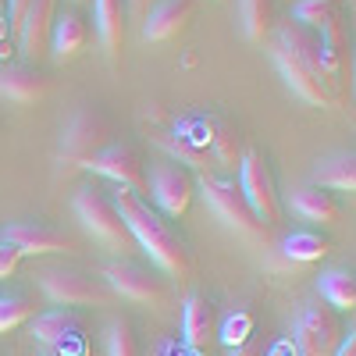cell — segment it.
Instances as JSON below:
<instances>
[{"label": "cell", "instance_id": "cell-8", "mask_svg": "<svg viewBox=\"0 0 356 356\" xmlns=\"http://www.w3.org/2000/svg\"><path fill=\"white\" fill-rule=\"evenodd\" d=\"M239 189L250 203V211L257 214V221L264 228L278 225L282 218V200H278V189H275V178H271V168H267L264 154L260 150H250L239 164Z\"/></svg>", "mask_w": 356, "mask_h": 356}, {"label": "cell", "instance_id": "cell-35", "mask_svg": "<svg viewBox=\"0 0 356 356\" xmlns=\"http://www.w3.org/2000/svg\"><path fill=\"white\" fill-rule=\"evenodd\" d=\"M228 356H264V346H260L257 339H246V342H239V346H232Z\"/></svg>", "mask_w": 356, "mask_h": 356}, {"label": "cell", "instance_id": "cell-27", "mask_svg": "<svg viewBox=\"0 0 356 356\" xmlns=\"http://www.w3.org/2000/svg\"><path fill=\"white\" fill-rule=\"evenodd\" d=\"M282 253L289 260H296V264H314V260L332 253V243L324 239L321 232H292L289 239L282 243Z\"/></svg>", "mask_w": 356, "mask_h": 356}, {"label": "cell", "instance_id": "cell-30", "mask_svg": "<svg viewBox=\"0 0 356 356\" xmlns=\"http://www.w3.org/2000/svg\"><path fill=\"white\" fill-rule=\"evenodd\" d=\"M161 146H164V150L178 161V164H189V168H207V150H203V146H196L193 139H186V136H161Z\"/></svg>", "mask_w": 356, "mask_h": 356}, {"label": "cell", "instance_id": "cell-25", "mask_svg": "<svg viewBox=\"0 0 356 356\" xmlns=\"http://www.w3.org/2000/svg\"><path fill=\"white\" fill-rule=\"evenodd\" d=\"M321 61H324V72H328L332 86L342 79V68H346V33H342V18L324 25L321 29Z\"/></svg>", "mask_w": 356, "mask_h": 356}, {"label": "cell", "instance_id": "cell-33", "mask_svg": "<svg viewBox=\"0 0 356 356\" xmlns=\"http://www.w3.org/2000/svg\"><path fill=\"white\" fill-rule=\"evenodd\" d=\"M157 4V0H125V18L132 22H143L146 15H150V8Z\"/></svg>", "mask_w": 356, "mask_h": 356}, {"label": "cell", "instance_id": "cell-11", "mask_svg": "<svg viewBox=\"0 0 356 356\" xmlns=\"http://www.w3.org/2000/svg\"><path fill=\"white\" fill-rule=\"evenodd\" d=\"M4 243L15 246L22 257H43V253H72L75 239L68 232L54 228L47 221H15L4 228Z\"/></svg>", "mask_w": 356, "mask_h": 356}, {"label": "cell", "instance_id": "cell-14", "mask_svg": "<svg viewBox=\"0 0 356 356\" xmlns=\"http://www.w3.org/2000/svg\"><path fill=\"white\" fill-rule=\"evenodd\" d=\"M193 11H196V0H157L150 8V15L143 18V40L164 43V40L178 36L189 25Z\"/></svg>", "mask_w": 356, "mask_h": 356}, {"label": "cell", "instance_id": "cell-29", "mask_svg": "<svg viewBox=\"0 0 356 356\" xmlns=\"http://www.w3.org/2000/svg\"><path fill=\"white\" fill-rule=\"evenodd\" d=\"M29 317H36V303L29 296H0V335L15 332Z\"/></svg>", "mask_w": 356, "mask_h": 356}, {"label": "cell", "instance_id": "cell-22", "mask_svg": "<svg viewBox=\"0 0 356 356\" xmlns=\"http://www.w3.org/2000/svg\"><path fill=\"white\" fill-rule=\"evenodd\" d=\"M314 186L335 189V193H353L356 189V157L353 154H332L314 168Z\"/></svg>", "mask_w": 356, "mask_h": 356}, {"label": "cell", "instance_id": "cell-34", "mask_svg": "<svg viewBox=\"0 0 356 356\" xmlns=\"http://www.w3.org/2000/svg\"><path fill=\"white\" fill-rule=\"evenodd\" d=\"M25 8H29V0H8V25H11V33H18V29H22Z\"/></svg>", "mask_w": 356, "mask_h": 356}, {"label": "cell", "instance_id": "cell-5", "mask_svg": "<svg viewBox=\"0 0 356 356\" xmlns=\"http://www.w3.org/2000/svg\"><path fill=\"white\" fill-rule=\"evenodd\" d=\"M40 289L54 307H107L114 300V292L107 289L104 278L72 271V267H47V271H40Z\"/></svg>", "mask_w": 356, "mask_h": 356}, {"label": "cell", "instance_id": "cell-40", "mask_svg": "<svg viewBox=\"0 0 356 356\" xmlns=\"http://www.w3.org/2000/svg\"><path fill=\"white\" fill-rule=\"evenodd\" d=\"M154 356H161V353H154Z\"/></svg>", "mask_w": 356, "mask_h": 356}, {"label": "cell", "instance_id": "cell-17", "mask_svg": "<svg viewBox=\"0 0 356 356\" xmlns=\"http://www.w3.org/2000/svg\"><path fill=\"white\" fill-rule=\"evenodd\" d=\"M50 79L33 65H8L0 68V97L11 104H36L47 97Z\"/></svg>", "mask_w": 356, "mask_h": 356}, {"label": "cell", "instance_id": "cell-23", "mask_svg": "<svg viewBox=\"0 0 356 356\" xmlns=\"http://www.w3.org/2000/svg\"><path fill=\"white\" fill-rule=\"evenodd\" d=\"M317 292L321 300L328 303L332 310H353L356 307V275L349 267H332V271H324L321 282H317Z\"/></svg>", "mask_w": 356, "mask_h": 356}, {"label": "cell", "instance_id": "cell-9", "mask_svg": "<svg viewBox=\"0 0 356 356\" xmlns=\"http://www.w3.org/2000/svg\"><path fill=\"white\" fill-rule=\"evenodd\" d=\"M146 189H150L157 211L164 218H182L189 211V203L196 196V178L175 161H164L150 171V182H146Z\"/></svg>", "mask_w": 356, "mask_h": 356}, {"label": "cell", "instance_id": "cell-31", "mask_svg": "<svg viewBox=\"0 0 356 356\" xmlns=\"http://www.w3.org/2000/svg\"><path fill=\"white\" fill-rule=\"evenodd\" d=\"M107 356H143L139 339L129 321H111L107 328Z\"/></svg>", "mask_w": 356, "mask_h": 356}, {"label": "cell", "instance_id": "cell-6", "mask_svg": "<svg viewBox=\"0 0 356 356\" xmlns=\"http://www.w3.org/2000/svg\"><path fill=\"white\" fill-rule=\"evenodd\" d=\"M104 282H107V289L114 292V300H129V303H143V307H168V300H171V289H168V282L157 275V271H150V267H139V264H132V260H114V264H107L104 267Z\"/></svg>", "mask_w": 356, "mask_h": 356}, {"label": "cell", "instance_id": "cell-37", "mask_svg": "<svg viewBox=\"0 0 356 356\" xmlns=\"http://www.w3.org/2000/svg\"><path fill=\"white\" fill-rule=\"evenodd\" d=\"M8 33H11V25H8V8L0 4V47H4V40H8Z\"/></svg>", "mask_w": 356, "mask_h": 356}, {"label": "cell", "instance_id": "cell-15", "mask_svg": "<svg viewBox=\"0 0 356 356\" xmlns=\"http://www.w3.org/2000/svg\"><path fill=\"white\" fill-rule=\"evenodd\" d=\"M33 335L54 353H68V346L82 339V321L72 307H54L33 321Z\"/></svg>", "mask_w": 356, "mask_h": 356}, {"label": "cell", "instance_id": "cell-39", "mask_svg": "<svg viewBox=\"0 0 356 356\" xmlns=\"http://www.w3.org/2000/svg\"><path fill=\"white\" fill-rule=\"evenodd\" d=\"M72 4H86V0H72Z\"/></svg>", "mask_w": 356, "mask_h": 356}, {"label": "cell", "instance_id": "cell-24", "mask_svg": "<svg viewBox=\"0 0 356 356\" xmlns=\"http://www.w3.org/2000/svg\"><path fill=\"white\" fill-rule=\"evenodd\" d=\"M211 154H214V161H218L221 168H228V171L239 168L243 157H246L239 129L228 125V122H211Z\"/></svg>", "mask_w": 356, "mask_h": 356}, {"label": "cell", "instance_id": "cell-32", "mask_svg": "<svg viewBox=\"0 0 356 356\" xmlns=\"http://www.w3.org/2000/svg\"><path fill=\"white\" fill-rule=\"evenodd\" d=\"M18 264H22V253H18L15 246H8L4 239H0V282L11 278V275L18 271Z\"/></svg>", "mask_w": 356, "mask_h": 356}, {"label": "cell", "instance_id": "cell-26", "mask_svg": "<svg viewBox=\"0 0 356 356\" xmlns=\"http://www.w3.org/2000/svg\"><path fill=\"white\" fill-rule=\"evenodd\" d=\"M243 15V33L250 43H264V36L275 25V0H239Z\"/></svg>", "mask_w": 356, "mask_h": 356}, {"label": "cell", "instance_id": "cell-36", "mask_svg": "<svg viewBox=\"0 0 356 356\" xmlns=\"http://www.w3.org/2000/svg\"><path fill=\"white\" fill-rule=\"evenodd\" d=\"M332 356H356V332H353V328L346 332V339L339 342V349H335Z\"/></svg>", "mask_w": 356, "mask_h": 356}, {"label": "cell", "instance_id": "cell-20", "mask_svg": "<svg viewBox=\"0 0 356 356\" xmlns=\"http://www.w3.org/2000/svg\"><path fill=\"white\" fill-rule=\"evenodd\" d=\"M289 207L300 218H307V221H321V225H332V221H339V214H342V207H339V200H335V193H328V189H321V186H300V189H292V196H289Z\"/></svg>", "mask_w": 356, "mask_h": 356}, {"label": "cell", "instance_id": "cell-12", "mask_svg": "<svg viewBox=\"0 0 356 356\" xmlns=\"http://www.w3.org/2000/svg\"><path fill=\"white\" fill-rule=\"evenodd\" d=\"M275 47L289 57L292 65H300L307 75H314L317 82H324V86L332 89V79H328L324 61H321V36L314 33V29H307L300 22H285L278 29V36H275Z\"/></svg>", "mask_w": 356, "mask_h": 356}, {"label": "cell", "instance_id": "cell-7", "mask_svg": "<svg viewBox=\"0 0 356 356\" xmlns=\"http://www.w3.org/2000/svg\"><path fill=\"white\" fill-rule=\"evenodd\" d=\"M296 356H332L339 349V342L346 339L342 317L339 310H332L328 303H303L300 317H296Z\"/></svg>", "mask_w": 356, "mask_h": 356}, {"label": "cell", "instance_id": "cell-2", "mask_svg": "<svg viewBox=\"0 0 356 356\" xmlns=\"http://www.w3.org/2000/svg\"><path fill=\"white\" fill-rule=\"evenodd\" d=\"M72 207H75V218L82 221L86 235H89L93 243H100L104 250H111V253H129V250L136 246L132 235H129V228H125V221H122V214H118L114 200H111L104 189L82 186V189L75 193Z\"/></svg>", "mask_w": 356, "mask_h": 356}, {"label": "cell", "instance_id": "cell-19", "mask_svg": "<svg viewBox=\"0 0 356 356\" xmlns=\"http://www.w3.org/2000/svg\"><path fill=\"white\" fill-rule=\"evenodd\" d=\"M86 40H89V22L72 8L57 11V18L50 25V43H47V50H54L57 61H72V57L86 47Z\"/></svg>", "mask_w": 356, "mask_h": 356}, {"label": "cell", "instance_id": "cell-38", "mask_svg": "<svg viewBox=\"0 0 356 356\" xmlns=\"http://www.w3.org/2000/svg\"><path fill=\"white\" fill-rule=\"evenodd\" d=\"M43 356H68V353H43Z\"/></svg>", "mask_w": 356, "mask_h": 356}, {"label": "cell", "instance_id": "cell-4", "mask_svg": "<svg viewBox=\"0 0 356 356\" xmlns=\"http://www.w3.org/2000/svg\"><path fill=\"white\" fill-rule=\"evenodd\" d=\"M196 189L203 193V200L211 203V211H214L228 228H235L239 235H246V239H264V235H267V228H264V225L257 221V214L250 211V203H246L239 182L203 171V175L196 178Z\"/></svg>", "mask_w": 356, "mask_h": 356}, {"label": "cell", "instance_id": "cell-13", "mask_svg": "<svg viewBox=\"0 0 356 356\" xmlns=\"http://www.w3.org/2000/svg\"><path fill=\"white\" fill-rule=\"evenodd\" d=\"M54 18H57V0H29L22 29H18V43H22V54L29 61H40L47 54Z\"/></svg>", "mask_w": 356, "mask_h": 356}, {"label": "cell", "instance_id": "cell-3", "mask_svg": "<svg viewBox=\"0 0 356 356\" xmlns=\"http://www.w3.org/2000/svg\"><path fill=\"white\" fill-rule=\"evenodd\" d=\"M107 143H111V122H107V114L97 111L93 104H82V107H75V114L68 118V125L61 132L57 161H61L65 171L89 168V161H93Z\"/></svg>", "mask_w": 356, "mask_h": 356}, {"label": "cell", "instance_id": "cell-18", "mask_svg": "<svg viewBox=\"0 0 356 356\" xmlns=\"http://www.w3.org/2000/svg\"><path fill=\"white\" fill-rule=\"evenodd\" d=\"M271 61H275V68H278V75L285 79V86L292 89L300 100H307V104H314V107H335L339 104V97L332 93L324 82H317L314 75H307L300 65H292L289 57L278 50V47H271Z\"/></svg>", "mask_w": 356, "mask_h": 356}, {"label": "cell", "instance_id": "cell-1", "mask_svg": "<svg viewBox=\"0 0 356 356\" xmlns=\"http://www.w3.org/2000/svg\"><path fill=\"white\" fill-rule=\"evenodd\" d=\"M114 207L118 214H122L132 243L150 257L164 275L186 282L193 275V253H189V243L178 235V228L157 211V207H150L139 193L132 189H118L114 193Z\"/></svg>", "mask_w": 356, "mask_h": 356}, {"label": "cell", "instance_id": "cell-10", "mask_svg": "<svg viewBox=\"0 0 356 356\" xmlns=\"http://www.w3.org/2000/svg\"><path fill=\"white\" fill-rule=\"evenodd\" d=\"M89 171H97L111 182H118V189H132V193H146V168H143V154L132 143H107L104 150L89 161Z\"/></svg>", "mask_w": 356, "mask_h": 356}, {"label": "cell", "instance_id": "cell-21", "mask_svg": "<svg viewBox=\"0 0 356 356\" xmlns=\"http://www.w3.org/2000/svg\"><path fill=\"white\" fill-rule=\"evenodd\" d=\"M93 18L100 47L107 50V57H118L125 40V0H93Z\"/></svg>", "mask_w": 356, "mask_h": 356}, {"label": "cell", "instance_id": "cell-16", "mask_svg": "<svg viewBox=\"0 0 356 356\" xmlns=\"http://www.w3.org/2000/svg\"><path fill=\"white\" fill-rule=\"evenodd\" d=\"M218 332V310L207 300L203 292H189L186 296V310H182V342L186 349H207V342Z\"/></svg>", "mask_w": 356, "mask_h": 356}, {"label": "cell", "instance_id": "cell-28", "mask_svg": "<svg viewBox=\"0 0 356 356\" xmlns=\"http://www.w3.org/2000/svg\"><path fill=\"white\" fill-rule=\"evenodd\" d=\"M292 18L307 29H314V33H321L324 25L339 22V0H296Z\"/></svg>", "mask_w": 356, "mask_h": 356}]
</instances>
